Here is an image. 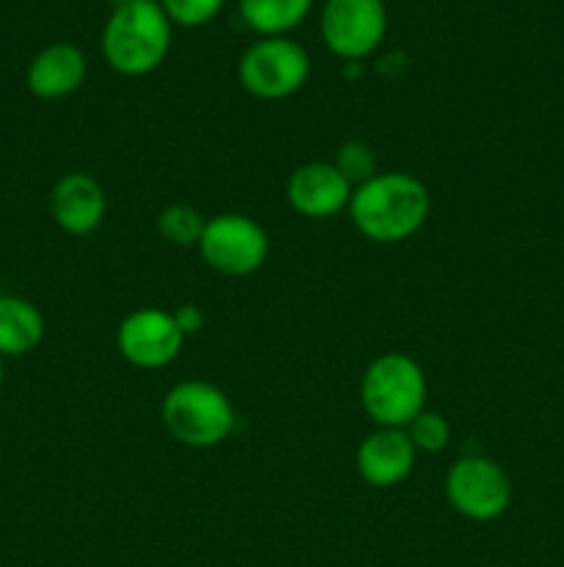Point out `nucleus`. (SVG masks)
Segmentation results:
<instances>
[{"instance_id": "obj_4", "label": "nucleus", "mask_w": 564, "mask_h": 567, "mask_svg": "<svg viewBox=\"0 0 564 567\" xmlns=\"http://www.w3.org/2000/svg\"><path fill=\"white\" fill-rule=\"evenodd\" d=\"M166 432L188 449H213L236 430V410L219 385L205 380L177 382L160 404Z\"/></svg>"}, {"instance_id": "obj_6", "label": "nucleus", "mask_w": 564, "mask_h": 567, "mask_svg": "<svg viewBox=\"0 0 564 567\" xmlns=\"http://www.w3.org/2000/svg\"><path fill=\"white\" fill-rule=\"evenodd\" d=\"M446 498L462 518L490 524L501 518L512 502L509 474L490 457L470 454L451 465L446 476Z\"/></svg>"}, {"instance_id": "obj_2", "label": "nucleus", "mask_w": 564, "mask_h": 567, "mask_svg": "<svg viewBox=\"0 0 564 567\" xmlns=\"http://www.w3.org/2000/svg\"><path fill=\"white\" fill-rule=\"evenodd\" d=\"M100 48L111 70L119 75H149L169 55L171 20L158 0H133L116 6L105 20Z\"/></svg>"}, {"instance_id": "obj_17", "label": "nucleus", "mask_w": 564, "mask_h": 567, "mask_svg": "<svg viewBox=\"0 0 564 567\" xmlns=\"http://www.w3.org/2000/svg\"><path fill=\"white\" fill-rule=\"evenodd\" d=\"M407 435L418 452L437 454L442 452V449H448V443H451V424H448L440 413L424 410V413L407 426Z\"/></svg>"}, {"instance_id": "obj_14", "label": "nucleus", "mask_w": 564, "mask_h": 567, "mask_svg": "<svg viewBox=\"0 0 564 567\" xmlns=\"http://www.w3.org/2000/svg\"><path fill=\"white\" fill-rule=\"evenodd\" d=\"M44 338V316L22 297H0V358H22Z\"/></svg>"}, {"instance_id": "obj_13", "label": "nucleus", "mask_w": 564, "mask_h": 567, "mask_svg": "<svg viewBox=\"0 0 564 567\" xmlns=\"http://www.w3.org/2000/svg\"><path fill=\"white\" fill-rule=\"evenodd\" d=\"M86 55L77 44L55 42L39 50L25 72L28 92L39 100H61L75 94L86 81Z\"/></svg>"}, {"instance_id": "obj_16", "label": "nucleus", "mask_w": 564, "mask_h": 567, "mask_svg": "<svg viewBox=\"0 0 564 567\" xmlns=\"http://www.w3.org/2000/svg\"><path fill=\"white\" fill-rule=\"evenodd\" d=\"M208 221L202 219L197 208L191 205H169V208L160 210L158 216V233L166 244L171 247H199L202 241V233Z\"/></svg>"}, {"instance_id": "obj_18", "label": "nucleus", "mask_w": 564, "mask_h": 567, "mask_svg": "<svg viewBox=\"0 0 564 567\" xmlns=\"http://www.w3.org/2000/svg\"><path fill=\"white\" fill-rule=\"evenodd\" d=\"M158 3L171 20V25L199 28L219 17L227 0H158Z\"/></svg>"}, {"instance_id": "obj_22", "label": "nucleus", "mask_w": 564, "mask_h": 567, "mask_svg": "<svg viewBox=\"0 0 564 567\" xmlns=\"http://www.w3.org/2000/svg\"><path fill=\"white\" fill-rule=\"evenodd\" d=\"M108 3H111V6H114V9H116V6H125V3H133V0H108Z\"/></svg>"}, {"instance_id": "obj_7", "label": "nucleus", "mask_w": 564, "mask_h": 567, "mask_svg": "<svg viewBox=\"0 0 564 567\" xmlns=\"http://www.w3.org/2000/svg\"><path fill=\"white\" fill-rule=\"evenodd\" d=\"M205 264L227 277L254 275L269 258V236L247 214H219L208 219L199 241Z\"/></svg>"}, {"instance_id": "obj_20", "label": "nucleus", "mask_w": 564, "mask_h": 567, "mask_svg": "<svg viewBox=\"0 0 564 567\" xmlns=\"http://www.w3.org/2000/svg\"><path fill=\"white\" fill-rule=\"evenodd\" d=\"M171 316H175V324L180 327V332L186 338L202 332L205 313H202V308H197V305H180V308H177Z\"/></svg>"}, {"instance_id": "obj_1", "label": "nucleus", "mask_w": 564, "mask_h": 567, "mask_svg": "<svg viewBox=\"0 0 564 567\" xmlns=\"http://www.w3.org/2000/svg\"><path fill=\"white\" fill-rule=\"evenodd\" d=\"M429 205V192L418 177L385 172L354 188L348 216L368 241L398 244L424 227Z\"/></svg>"}, {"instance_id": "obj_11", "label": "nucleus", "mask_w": 564, "mask_h": 567, "mask_svg": "<svg viewBox=\"0 0 564 567\" xmlns=\"http://www.w3.org/2000/svg\"><path fill=\"white\" fill-rule=\"evenodd\" d=\"M50 214H53L55 225L70 236H88L105 221L108 197L92 175L70 172L55 181L53 192H50Z\"/></svg>"}, {"instance_id": "obj_3", "label": "nucleus", "mask_w": 564, "mask_h": 567, "mask_svg": "<svg viewBox=\"0 0 564 567\" xmlns=\"http://www.w3.org/2000/svg\"><path fill=\"white\" fill-rule=\"evenodd\" d=\"M365 413L376 426L387 430H407L426 404V374L418 360L404 352L379 354L365 369L359 385Z\"/></svg>"}, {"instance_id": "obj_21", "label": "nucleus", "mask_w": 564, "mask_h": 567, "mask_svg": "<svg viewBox=\"0 0 564 567\" xmlns=\"http://www.w3.org/2000/svg\"><path fill=\"white\" fill-rule=\"evenodd\" d=\"M6 382V365H3V358H0V388H3Z\"/></svg>"}, {"instance_id": "obj_10", "label": "nucleus", "mask_w": 564, "mask_h": 567, "mask_svg": "<svg viewBox=\"0 0 564 567\" xmlns=\"http://www.w3.org/2000/svg\"><path fill=\"white\" fill-rule=\"evenodd\" d=\"M354 186L335 164L313 161L288 177V203L304 219H332L352 203Z\"/></svg>"}, {"instance_id": "obj_12", "label": "nucleus", "mask_w": 564, "mask_h": 567, "mask_svg": "<svg viewBox=\"0 0 564 567\" xmlns=\"http://www.w3.org/2000/svg\"><path fill=\"white\" fill-rule=\"evenodd\" d=\"M418 449L409 441L407 430L379 426L357 449V471L370 487H396L415 471Z\"/></svg>"}, {"instance_id": "obj_9", "label": "nucleus", "mask_w": 564, "mask_h": 567, "mask_svg": "<svg viewBox=\"0 0 564 567\" xmlns=\"http://www.w3.org/2000/svg\"><path fill=\"white\" fill-rule=\"evenodd\" d=\"M186 336L175 316L158 308H142L125 316L116 330V349L136 369H164L180 354Z\"/></svg>"}, {"instance_id": "obj_15", "label": "nucleus", "mask_w": 564, "mask_h": 567, "mask_svg": "<svg viewBox=\"0 0 564 567\" xmlns=\"http://www.w3.org/2000/svg\"><path fill=\"white\" fill-rule=\"evenodd\" d=\"M313 9V0H241V17L260 39L285 37Z\"/></svg>"}, {"instance_id": "obj_8", "label": "nucleus", "mask_w": 564, "mask_h": 567, "mask_svg": "<svg viewBox=\"0 0 564 567\" xmlns=\"http://www.w3.org/2000/svg\"><path fill=\"white\" fill-rule=\"evenodd\" d=\"M387 33L385 0H326L321 9V39L343 61L376 53Z\"/></svg>"}, {"instance_id": "obj_19", "label": "nucleus", "mask_w": 564, "mask_h": 567, "mask_svg": "<svg viewBox=\"0 0 564 567\" xmlns=\"http://www.w3.org/2000/svg\"><path fill=\"white\" fill-rule=\"evenodd\" d=\"M335 166H337V172H341V175L352 183V186L354 183H357V186H363L365 181H370V177L376 175L374 150L363 142L341 144Z\"/></svg>"}, {"instance_id": "obj_5", "label": "nucleus", "mask_w": 564, "mask_h": 567, "mask_svg": "<svg viewBox=\"0 0 564 567\" xmlns=\"http://www.w3.org/2000/svg\"><path fill=\"white\" fill-rule=\"evenodd\" d=\"M238 78L260 100H285L310 78V55L288 37H263L238 61Z\"/></svg>"}]
</instances>
